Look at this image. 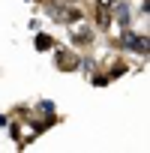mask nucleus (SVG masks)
Returning <instances> with one entry per match:
<instances>
[{"mask_svg": "<svg viewBox=\"0 0 150 153\" xmlns=\"http://www.w3.org/2000/svg\"><path fill=\"white\" fill-rule=\"evenodd\" d=\"M54 66L60 72H75V69H81V57L75 54V51H69V48L54 45Z\"/></svg>", "mask_w": 150, "mask_h": 153, "instance_id": "obj_2", "label": "nucleus"}, {"mask_svg": "<svg viewBox=\"0 0 150 153\" xmlns=\"http://www.w3.org/2000/svg\"><path fill=\"white\" fill-rule=\"evenodd\" d=\"M108 9H111V18H117L120 27H132L135 15H132V6H129V3H123V0H114Z\"/></svg>", "mask_w": 150, "mask_h": 153, "instance_id": "obj_4", "label": "nucleus"}, {"mask_svg": "<svg viewBox=\"0 0 150 153\" xmlns=\"http://www.w3.org/2000/svg\"><path fill=\"white\" fill-rule=\"evenodd\" d=\"M111 21H114V18H111V9H108V6H99V9H96V27H99V30H108Z\"/></svg>", "mask_w": 150, "mask_h": 153, "instance_id": "obj_6", "label": "nucleus"}, {"mask_svg": "<svg viewBox=\"0 0 150 153\" xmlns=\"http://www.w3.org/2000/svg\"><path fill=\"white\" fill-rule=\"evenodd\" d=\"M111 78H108V75H93V87H105Z\"/></svg>", "mask_w": 150, "mask_h": 153, "instance_id": "obj_9", "label": "nucleus"}, {"mask_svg": "<svg viewBox=\"0 0 150 153\" xmlns=\"http://www.w3.org/2000/svg\"><path fill=\"white\" fill-rule=\"evenodd\" d=\"M114 0H96V6H111Z\"/></svg>", "mask_w": 150, "mask_h": 153, "instance_id": "obj_10", "label": "nucleus"}, {"mask_svg": "<svg viewBox=\"0 0 150 153\" xmlns=\"http://www.w3.org/2000/svg\"><path fill=\"white\" fill-rule=\"evenodd\" d=\"M33 114H54V102H48V99H45V102H39V105L33 108Z\"/></svg>", "mask_w": 150, "mask_h": 153, "instance_id": "obj_8", "label": "nucleus"}, {"mask_svg": "<svg viewBox=\"0 0 150 153\" xmlns=\"http://www.w3.org/2000/svg\"><path fill=\"white\" fill-rule=\"evenodd\" d=\"M33 48H36V51H51V48H54V39H51L48 33H39V36L33 39Z\"/></svg>", "mask_w": 150, "mask_h": 153, "instance_id": "obj_7", "label": "nucleus"}, {"mask_svg": "<svg viewBox=\"0 0 150 153\" xmlns=\"http://www.w3.org/2000/svg\"><path fill=\"white\" fill-rule=\"evenodd\" d=\"M69 3H78V0H69Z\"/></svg>", "mask_w": 150, "mask_h": 153, "instance_id": "obj_11", "label": "nucleus"}, {"mask_svg": "<svg viewBox=\"0 0 150 153\" xmlns=\"http://www.w3.org/2000/svg\"><path fill=\"white\" fill-rule=\"evenodd\" d=\"M123 48H129V51H135V54H147V48H150V42H147V33H135L132 27H123Z\"/></svg>", "mask_w": 150, "mask_h": 153, "instance_id": "obj_3", "label": "nucleus"}, {"mask_svg": "<svg viewBox=\"0 0 150 153\" xmlns=\"http://www.w3.org/2000/svg\"><path fill=\"white\" fill-rule=\"evenodd\" d=\"M69 27H72V45L87 48V45L93 42V30H90V27H84V18H81V21H72Z\"/></svg>", "mask_w": 150, "mask_h": 153, "instance_id": "obj_5", "label": "nucleus"}, {"mask_svg": "<svg viewBox=\"0 0 150 153\" xmlns=\"http://www.w3.org/2000/svg\"><path fill=\"white\" fill-rule=\"evenodd\" d=\"M51 21H57V24H72V21H81L84 18V12H81V6H75V3H51Z\"/></svg>", "mask_w": 150, "mask_h": 153, "instance_id": "obj_1", "label": "nucleus"}]
</instances>
